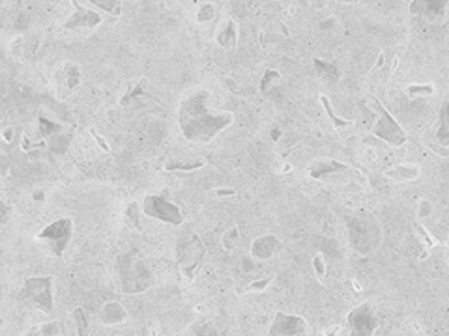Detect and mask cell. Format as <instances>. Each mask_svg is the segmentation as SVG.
<instances>
[{"label":"cell","mask_w":449,"mask_h":336,"mask_svg":"<svg viewBox=\"0 0 449 336\" xmlns=\"http://www.w3.org/2000/svg\"><path fill=\"white\" fill-rule=\"evenodd\" d=\"M144 88H142L141 85H137L135 86V88H129L128 92L124 93V98L120 99V105L122 107H128L129 103H131V101H133V99H139V98H142V96H144Z\"/></svg>","instance_id":"cell-35"},{"label":"cell","mask_w":449,"mask_h":336,"mask_svg":"<svg viewBox=\"0 0 449 336\" xmlns=\"http://www.w3.org/2000/svg\"><path fill=\"white\" fill-rule=\"evenodd\" d=\"M191 333H193V335H210V333H214V331H212V325H210L208 322H201L191 325Z\"/></svg>","instance_id":"cell-37"},{"label":"cell","mask_w":449,"mask_h":336,"mask_svg":"<svg viewBox=\"0 0 449 336\" xmlns=\"http://www.w3.org/2000/svg\"><path fill=\"white\" fill-rule=\"evenodd\" d=\"M283 249L281 239L274 234H264L261 238H256L251 245V256L255 260H270Z\"/></svg>","instance_id":"cell-14"},{"label":"cell","mask_w":449,"mask_h":336,"mask_svg":"<svg viewBox=\"0 0 449 336\" xmlns=\"http://www.w3.org/2000/svg\"><path fill=\"white\" fill-rule=\"evenodd\" d=\"M417 213H419V217L427 219L432 215V204H430L427 198H423L419 200V205H417Z\"/></svg>","instance_id":"cell-36"},{"label":"cell","mask_w":449,"mask_h":336,"mask_svg":"<svg viewBox=\"0 0 449 336\" xmlns=\"http://www.w3.org/2000/svg\"><path fill=\"white\" fill-rule=\"evenodd\" d=\"M272 282H274V275L255 278V280L243 284V286H238V288H236V293H238V295H245V293H261V291L268 290L270 286H272Z\"/></svg>","instance_id":"cell-22"},{"label":"cell","mask_w":449,"mask_h":336,"mask_svg":"<svg viewBox=\"0 0 449 336\" xmlns=\"http://www.w3.org/2000/svg\"><path fill=\"white\" fill-rule=\"evenodd\" d=\"M309 325L305 317L289 312H275L274 320L270 323V336H300L307 335Z\"/></svg>","instance_id":"cell-10"},{"label":"cell","mask_w":449,"mask_h":336,"mask_svg":"<svg viewBox=\"0 0 449 336\" xmlns=\"http://www.w3.org/2000/svg\"><path fill=\"white\" fill-rule=\"evenodd\" d=\"M369 107L376 114L375 124H373V135L376 139L384 140L386 144L393 146V148H401L406 142V133L401 127V124L384 109L382 103L376 98L369 99Z\"/></svg>","instance_id":"cell-6"},{"label":"cell","mask_w":449,"mask_h":336,"mask_svg":"<svg viewBox=\"0 0 449 336\" xmlns=\"http://www.w3.org/2000/svg\"><path fill=\"white\" fill-rule=\"evenodd\" d=\"M72 142V135L69 133H56L47 140V148L53 153H64L67 150V146Z\"/></svg>","instance_id":"cell-25"},{"label":"cell","mask_w":449,"mask_h":336,"mask_svg":"<svg viewBox=\"0 0 449 336\" xmlns=\"http://www.w3.org/2000/svg\"><path fill=\"white\" fill-rule=\"evenodd\" d=\"M62 131L61 124H56V122H51L49 118H43L40 116L38 118V129H36V135H34V139L43 140V142H47L53 135Z\"/></svg>","instance_id":"cell-21"},{"label":"cell","mask_w":449,"mask_h":336,"mask_svg":"<svg viewBox=\"0 0 449 336\" xmlns=\"http://www.w3.org/2000/svg\"><path fill=\"white\" fill-rule=\"evenodd\" d=\"M12 131H15L14 127H6V129H4V140H6V142H12V135H10Z\"/></svg>","instance_id":"cell-41"},{"label":"cell","mask_w":449,"mask_h":336,"mask_svg":"<svg viewBox=\"0 0 449 336\" xmlns=\"http://www.w3.org/2000/svg\"><path fill=\"white\" fill-rule=\"evenodd\" d=\"M204 254H206V247L202 243L199 234H189V238H186L178 245V269L184 277V282H193L197 273L201 269Z\"/></svg>","instance_id":"cell-5"},{"label":"cell","mask_w":449,"mask_h":336,"mask_svg":"<svg viewBox=\"0 0 449 336\" xmlns=\"http://www.w3.org/2000/svg\"><path fill=\"white\" fill-rule=\"evenodd\" d=\"M53 277H30L23 282L19 297L32 309H38L45 314H51L54 309Z\"/></svg>","instance_id":"cell-7"},{"label":"cell","mask_w":449,"mask_h":336,"mask_svg":"<svg viewBox=\"0 0 449 336\" xmlns=\"http://www.w3.org/2000/svg\"><path fill=\"white\" fill-rule=\"evenodd\" d=\"M384 176L389 178L391 181L402 183V181H414L421 176V168L416 163H402V165H395L384 172Z\"/></svg>","instance_id":"cell-17"},{"label":"cell","mask_w":449,"mask_h":336,"mask_svg":"<svg viewBox=\"0 0 449 336\" xmlns=\"http://www.w3.org/2000/svg\"><path fill=\"white\" fill-rule=\"evenodd\" d=\"M87 2L94 4L96 8H100L111 15H120L122 12V0H87Z\"/></svg>","instance_id":"cell-29"},{"label":"cell","mask_w":449,"mask_h":336,"mask_svg":"<svg viewBox=\"0 0 449 336\" xmlns=\"http://www.w3.org/2000/svg\"><path fill=\"white\" fill-rule=\"evenodd\" d=\"M347 170H350V166L341 163V161H336V159H316L309 166V178L322 181V179H326L328 176L341 174V172Z\"/></svg>","instance_id":"cell-15"},{"label":"cell","mask_w":449,"mask_h":336,"mask_svg":"<svg viewBox=\"0 0 449 336\" xmlns=\"http://www.w3.org/2000/svg\"><path fill=\"white\" fill-rule=\"evenodd\" d=\"M347 236L352 251L360 256H371L382 245V226L367 210H358L344 217Z\"/></svg>","instance_id":"cell-2"},{"label":"cell","mask_w":449,"mask_h":336,"mask_svg":"<svg viewBox=\"0 0 449 336\" xmlns=\"http://www.w3.org/2000/svg\"><path fill=\"white\" fill-rule=\"evenodd\" d=\"M206 161H195V163H167L165 172H195L201 170Z\"/></svg>","instance_id":"cell-30"},{"label":"cell","mask_w":449,"mask_h":336,"mask_svg":"<svg viewBox=\"0 0 449 336\" xmlns=\"http://www.w3.org/2000/svg\"><path fill=\"white\" fill-rule=\"evenodd\" d=\"M320 103H322V109H324V111H326V114H328V118H329V122H331V126L336 127V129H344V127L352 126V120L341 118V116H339V114L333 111V107H331V101H329L326 96H320Z\"/></svg>","instance_id":"cell-24"},{"label":"cell","mask_w":449,"mask_h":336,"mask_svg":"<svg viewBox=\"0 0 449 336\" xmlns=\"http://www.w3.org/2000/svg\"><path fill=\"white\" fill-rule=\"evenodd\" d=\"M79 85L80 69L77 64L66 62L54 73V88H56V93H58L61 99H66L67 96H72L79 88Z\"/></svg>","instance_id":"cell-12"},{"label":"cell","mask_w":449,"mask_h":336,"mask_svg":"<svg viewBox=\"0 0 449 336\" xmlns=\"http://www.w3.org/2000/svg\"><path fill=\"white\" fill-rule=\"evenodd\" d=\"M272 139H274V140L281 139V131H279V129H274V135H272Z\"/></svg>","instance_id":"cell-42"},{"label":"cell","mask_w":449,"mask_h":336,"mask_svg":"<svg viewBox=\"0 0 449 336\" xmlns=\"http://www.w3.org/2000/svg\"><path fill=\"white\" fill-rule=\"evenodd\" d=\"M281 79V73L277 71V69H268V71H264L261 80V92L264 96H268V90L274 86V82Z\"/></svg>","instance_id":"cell-32"},{"label":"cell","mask_w":449,"mask_h":336,"mask_svg":"<svg viewBox=\"0 0 449 336\" xmlns=\"http://www.w3.org/2000/svg\"><path fill=\"white\" fill-rule=\"evenodd\" d=\"M347 329L354 336H373L378 329V317L369 303H362L350 310L347 316Z\"/></svg>","instance_id":"cell-9"},{"label":"cell","mask_w":449,"mask_h":336,"mask_svg":"<svg viewBox=\"0 0 449 336\" xmlns=\"http://www.w3.org/2000/svg\"><path fill=\"white\" fill-rule=\"evenodd\" d=\"M74 322H75V329H77V335L85 336L88 333V327H90V320H88V314L85 312V309H75L74 310Z\"/></svg>","instance_id":"cell-28"},{"label":"cell","mask_w":449,"mask_h":336,"mask_svg":"<svg viewBox=\"0 0 449 336\" xmlns=\"http://www.w3.org/2000/svg\"><path fill=\"white\" fill-rule=\"evenodd\" d=\"M128 320V310L124 309L118 301H109L103 304V309L100 312V322L107 327H114L120 325Z\"/></svg>","instance_id":"cell-18"},{"label":"cell","mask_w":449,"mask_h":336,"mask_svg":"<svg viewBox=\"0 0 449 336\" xmlns=\"http://www.w3.org/2000/svg\"><path fill=\"white\" fill-rule=\"evenodd\" d=\"M436 140L443 148H449V99H446L440 107L438 127H436Z\"/></svg>","instance_id":"cell-19"},{"label":"cell","mask_w":449,"mask_h":336,"mask_svg":"<svg viewBox=\"0 0 449 336\" xmlns=\"http://www.w3.org/2000/svg\"><path fill=\"white\" fill-rule=\"evenodd\" d=\"M116 277H118V290L124 295L144 293L150 290L154 280L152 271L139 251L122 252L116 256Z\"/></svg>","instance_id":"cell-3"},{"label":"cell","mask_w":449,"mask_h":336,"mask_svg":"<svg viewBox=\"0 0 449 336\" xmlns=\"http://www.w3.org/2000/svg\"><path fill=\"white\" fill-rule=\"evenodd\" d=\"M142 213L146 217L171 224V226H180L184 223V213H182L180 205L168 200L165 194H154V192L146 194L142 200Z\"/></svg>","instance_id":"cell-8"},{"label":"cell","mask_w":449,"mask_h":336,"mask_svg":"<svg viewBox=\"0 0 449 336\" xmlns=\"http://www.w3.org/2000/svg\"><path fill=\"white\" fill-rule=\"evenodd\" d=\"M101 23H103V15L87 8L80 0H74V12L64 23V28L66 30H79V28L94 30V28L100 27Z\"/></svg>","instance_id":"cell-11"},{"label":"cell","mask_w":449,"mask_h":336,"mask_svg":"<svg viewBox=\"0 0 449 336\" xmlns=\"http://www.w3.org/2000/svg\"><path fill=\"white\" fill-rule=\"evenodd\" d=\"M313 67L315 71L320 75L322 79L329 80V82H337L341 79V73H339V67L333 64V62H328V60L315 58L313 60Z\"/></svg>","instance_id":"cell-20"},{"label":"cell","mask_w":449,"mask_h":336,"mask_svg":"<svg viewBox=\"0 0 449 336\" xmlns=\"http://www.w3.org/2000/svg\"><path fill=\"white\" fill-rule=\"evenodd\" d=\"M214 14H215V8L212 6L210 2L201 4L199 10H197V21H199V23H208V21L214 19Z\"/></svg>","instance_id":"cell-34"},{"label":"cell","mask_w":449,"mask_h":336,"mask_svg":"<svg viewBox=\"0 0 449 336\" xmlns=\"http://www.w3.org/2000/svg\"><path fill=\"white\" fill-rule=\"evenodd\" d=\"M72 236H74V219L62 217L45 224L34 239L47 256L61 258L66 252Z\"/></svg>","instance_id":"cell-4"},{"label":"cell","mask_w":449,"mask_h":336,"mask_svg":"<svg viewBox=\"0 0 449 336\" xmlns=\"http://www.w3.org/2000/svg\"><path fill=\"white\" fill-rule=\"evenodd\" d=\"M448 10L449 0H412L408 8L410 15L430 21V23L442 19L443 15L448 14Z\"/></svg>","instance_id":"cell-13"},{"label":"cell","mask_w":449,"mask_h":336,"mask_svg":"<svg viewBox=\"0 0 449 336\" xmlns=\"http://www.w3.org/2000/svg\"><path fill=\"white\" fill-rule=\"evenodd\" d=\"M240 243V228L232 224L225 234H223V249L228 252H232Z\"/></svg>","instance_id":"cell-27"},{"label":"cell","mask_w":449,"mask_h":336,"mask_svg":"<svg viewBox=\"0 0 449 336\" xmlns=\"http://www.w3.org/2000/svg\"><path fill=\"white\" fill-rule=\"evenodd\" d=\"M337 2H354V0H337Z\"/></svg>","instance_id":"cell-43"},{"label":"cell","mask_w":449,"mask_h":336,"mask_svg":"<svg viewBox=\"0 0 449 336\" xmlns=\"http://www.w3.org/2000/svg\"><path fill=\"white\" fill-rule=\"evenodd\" d=\"M436 93V86L425 82V85H410L406 88V96L410 99H423V98H432Z\"/></svg>","instance_id":"cell-26"},{"label":"cell","mask_w":449,"mask_h":336,"mask_svg":"<svg viewBox=\"0 0 449 336\" xmlns=\"http://www.w3.org/2000/svg\"><path fill=\"white\" fill-rule=\"evenodd\" d=\"M141 213H142V208H139L137 202H128L126 208H124V223L128 224L131 230L141 232L142 230Z\"/></svg>","instance_id":"cell-23"},{"label":"cell","mask_w":449,"mask_h":336,"mask_svg":"<svg viewBox=\"0 0 449 336\" xmlns=\"http://www.w3.org/2000/svg\"><path fill=\"white\" fill-rule=\"evenodd\" d=\"M32 200H36V202H43V200H45V194H43V191H36L32 194Z\"/></svg>","instance_id":"cell-40"},{"label":"cell","mask_w":449,"mask_h":336,"mask_svg":"<svg viewBox=\"0 0 449 336\" xmlns=\"http://www.w3.org/2000/svg\"><path fill=\"white\" fill-rule=\"evenodd\" d=\"M234 124V114L217 111L212 107L208 90L199 88L180 101L178 107V127L182 137L189 142L206 144Z\"/></svg>","instance_id":"cell-1"},{"label":"cell","mask_w":449,"mask_h":336,"mask_svg":"<svg viewBox=\"0 0 449 336\" xmlns=\"http://www.w3.org/2000/svg\"><path fill=\"white\" fill-rule=\"evenodd\" d=\"M236 194V191L234 189H215L214 191V197H219V198H223V197H234Z\"/></svg>","instance_id":"cell-39"},{"label":"cell","mask_w":449,"mask_h":336,"mask_svg":"<svg viewBox=\"0 0 449 336\" xmlns=\"http://www.w3.org/2000/svg\"><path fill=\"white\" fill-rule=\"evenodd\" d=\"M313 269H315V277L318 278V282H324L326 273H328V267H326V262H324V256H322V254H315V256H313Z\"/></svg>","instance_id":"cell-33"},{"label":"cell","mask_w":449,"mask_h":336,"mask_svg":"<svg viewBox=\"0 0 449 336\" xmlns=\"http://www.w3.org/2000/svg\"><path fill=\"white\" fill-rule=\"evenodd\" d=\"M62 323L61 322H47L38 327V331H32V335H41V336H58L62 335Z\"/></svg>","instance_id":"cell-31"},{"label":"cell","mask_w":449,"mask_h":336,"mask_svg":"<svg viewBox=\"0 0 449 336\" xmlns=\"http://www.w3.org/2000/svg\"><path fill=\"white\" fill-rule=\"evenodd\" d=\"M90 135H92V139L96 140V144L100 146V148H101V150H103V152H109V150H111V146L107 144V140L101 139L100 135L96 133V129H90Z\"/></svg>","instance_id":"cell-38"},{"label":"cell","mask_w":449,"mask_h":336,"mask_svg":"<svg viewBox=\"0 0 449 336\" xmlns=\"http://www.w3.org/2000/svg\"><path fill=\"white\" fill-rule=\"evenodd\" d=\"M214 40L217 41V45L221 47H234L238 43V27H236V23L232 17H223L221 23H219V27L215 28L214 34Z\"/></svg>","instance_id":"cell-16"}]
</instances>
